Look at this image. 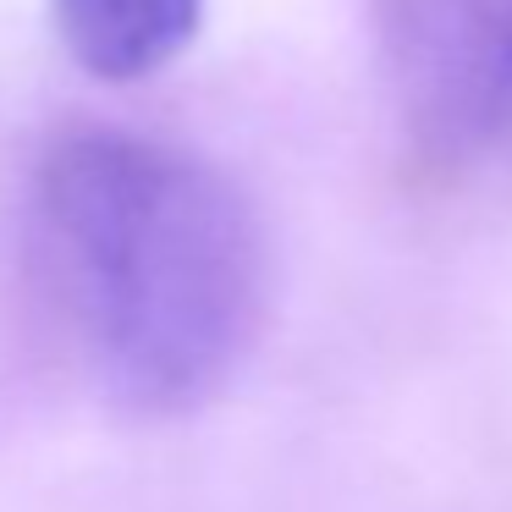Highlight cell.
I'll list each match as a JSON object with an SVG mask.
<instances>
[{
    "mask_svg": "<svg viewBox=\"0 0 512 512\" xmlns=\"http://www.w3.org/2000/svg\"><path fill=\"white\" fill-rule=\"evenodd\" d=\"M375 39L413 177L512 171V0H375Z\"/></svg>",
    "mask_w": 512,
    "mask_h": 512,
    "instance_id": "obj_2",
    "label": "cell"
},
{
    "mask_svg": "<svg viewBox=\"0 0 512 512\" xmlns=\"http://www.w3.org/2000/svg\"><path fill=\"white\" fill-rule=\"evenodd\" d=\"M34 265L83 364L166 419L221 397L270 314V237L215 160L133 127H72L28 188Z\"/></svg>",
    "mask_w": 512,
    "mask_h": 512,
    "instance_id": "obj_1",
    "label": "cell"
},
{
    "mask_svg": "<svg viewBox=\"0 0 512 512\" xmlns=\"http://www.w3.org/2000/svg\"><path fill=\"white\" fill-rule=\"evenodd\" d=\"M67 56L100 83H138L199 39L204 0H50Z\"/></svg>",
    "mask_w": 512,
    "mask_h": 512,
    "instance_id": "obj_3",
    "label": "cell"
}]
</instances>
